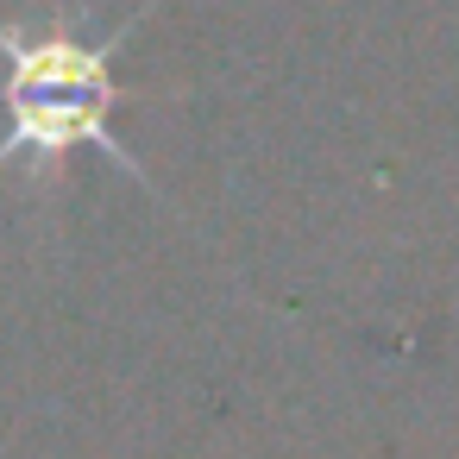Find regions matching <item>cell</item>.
Returning <instances> with one entry per match:
<instances>
[{"mask_svg":"<svg viewBox=\"0 0 459 459\" xmlns=\"http://www.w3.org/2000/svg\"><path fill=\"white\" fill-rule=\"evenodd\" d=\"M145 13H133L120 32L89 39L76 13H51V20H0V64H7V126H0V170L26 164L32 177L57 170L76 145L108 152L120 170H133L145 183V164L114 139L108 114L120 108V82H114V57L126 45V32Z\"/></svg>","mask_w":459,"mask_h":459,"instance_id":"obj_1","label":"cell"}]
</instances>
